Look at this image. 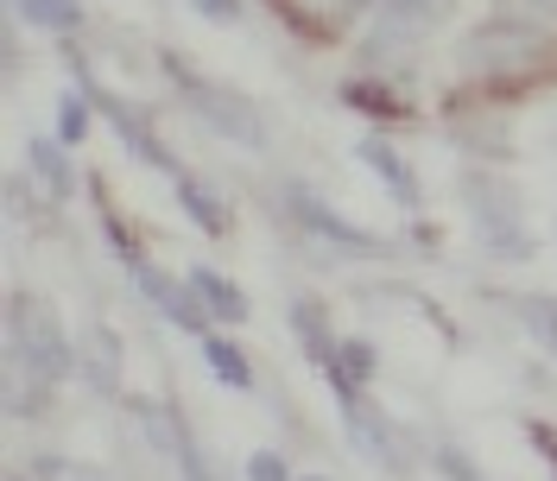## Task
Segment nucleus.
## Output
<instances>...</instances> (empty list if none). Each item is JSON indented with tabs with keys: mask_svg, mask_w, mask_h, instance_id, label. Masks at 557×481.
Segmentation results:
<instances>
[{
	"mask_svg": "<svg viewBox=\"0 0 557 481\" xmlns=\"http://www.w3.org/2000/svg\"><path fill=\"white\" fill-rule=\"evenodd\" d=\"M7 368H13V406L33 412L38 399L70 374V343H64V323L58 310L20 292L13 298V317H7Z\"/></svg>",
	"mask_w": 557,
	"mask_h": 481,
	"instance_id": "obj_1",
	"label": "nucleus"
},
{
	"mask_svg": "<svg viewBox=\"0 0 557 481\" xmlns=\"http://www.w3.org/2000/svg\"><path fill=\"white\" fill-rule=\"evenodd\" d=\"M165 70H172L177 96L197 108V121H209V134L235 139V146H247V152H260V146H267V114L247 102V96L222 89L215 76H197V70L184 64V58H165Z\"/></svg>",
	"mask_w": 557,
	"mask_h": 481,
	"instance_id": "obj_2",
	"label": "nucleus"
},
{
	"mask_svg": "<svg viewBox=\"0 0 557 481\" xmlns=\"http://www.w3.org/2000/svg\"><path fill=\"white\" fill-rule=\"evenodd\" d=\"M450 13V0H374V20H368V51L386 58V51H406L431 33L437 20Z\"/></svg>",
	"mask_w": 557,
	"mask_h": 481,
	"instance_id": "obj_3",
	"label": "nucleus"
},
{
	"mask_svg": "<svg viewBox=\"0 0 557 481\" xmlns=\"http://www.w3.org/2000/svg\"><path fill=\"white\" fill-rule=\"evenodd\" d=\"M462 197H469V215H475V229H482V240L494 254H532L513 190H500V184H487V177H469Z\"/></svg>",
	"mask_w": 557,
	"mask_h": 481,
	"instance_id": "obj_4",
	"label": "nucleus"
},
{
	"mask_svg": "<svg viewBox=\"0 0 557 481\" xmlns=\"http://www.w3.org/2000/svg\"><path fill=\"white\" fill-rule=\"evenodd\" d=\"M285 203H292V215L311 229V235H323L336 254H386L381 235H368V229H355V222H343L336 209L323 203V197H311L305 184H285Z\"/></svg>",
	"mask_w": 557,
	"mask_h": 481,
	"instance_id": "obj_5",
	"label": "nucleus"
},
{
	"mask_svg": "<svg viewBox=\"0 0 557 481\" xmlns=\"http://www.w3.org/2000/svg\"><path fill=\"white\" fill-rule=\"evenodd\" d=\"M146 431H152V444L177 462V481H215L209 462H203V449H197V437L177 424V412H152V406H146Z\"/></svg>",
	"mask_w": 557,
	"mask_h": 481,
	"instance_id": "obj_6",
	"label": "nucleus"
},
{
	"mask_svg": "<svg viewBox=\"0 0 557 481\" xmlns=\"http://www.w3.org/2000/svg\"><path fill=\"white\" fill-rule=\"evenodd\" d=\"M355 159H361L368 172L381 177V184H386V197H393V203H418V177L406 172V159H399V152H393L386 139H355Z\"/></svg>",
	"mask_w": 557,
	"mask_h": 481,
	"instance_id": "obj_7",
	"label": "nucleus"
},
{
	"mask_svg": "<svg viewBox=\"0 0 557 481\" xmlns=\"http://www.w3.org/2000/svg\"><path fill=\"white\" fill-rule=\"evenodd\" d=\"M184 285H190L197 310H209V317H222V323H242V317H247V298H242V285H235V279L209 273V267H190Z\"/></svg>",
	"mask_w": 557,
	"mask_h": 481,
	"instance_id": "obj_8",
	"label": "nucleus"
},
{
	"mask_svg": "<svg viewBox=\"0 0 557 481\" xmlns=\"http://www.w3.org/2000/svg\"><path fill=\"white\" fill-rule=\"evenodd\" d=\"M197 348H203V368L222 380V386H235V393L253 386V368L242 361V348L228 343V336H215V330H209V336H197Z\"/></svg>",
	"mask_w": 557,
	"mask_h": 481,
	"instance_id": "obj_9",
	"label": "nucleus"
},
{
	"mask_svg": "<svg viewBox=\"0 0 557 481\" xmlns=\"http://www.w3.org/2000/svg\"><path fill=\"white\" fill-rule=\"evenodd\" d=\"M177 203H184V215H190L197 229H209V235H222V229H228V215H222V203L209 197V190L197 184V177H184V172H177Z\"/></svg>",
	"mask_w": 557,
	"mask_h": 481,
	"instance_id": "obj_10",
	"label": "nucleus"
},
{
	"mask_svg": "<svg viewBox=\"0 0 557 481\" xmlns=\"http://www.w3.org/2000/svg\"><path fill=\"white\" fill-rule=\"evenodd\" d=\"M33 26H45V33H70V26H83V7L76 0H13Z\"/></svg>",
	"mask_w": 557,
	"mask_h": 481,
	"instance_id": "obj_11",
	"label": "nucleus"
},
{
	"mask_svg": "<svg viewBox=\"0 0 557 481\" xmlns=\"http://www.w3.org/2000/svg\"><path fill=\"white\" fill-rule=\"evenodd\" d=\"M513 310H520V323L532 330V343L557 355V298H520Z\"/></svg>",
	"mask_w": 557,
	"mask_h": 481,
	"instance_id": "obj_12",
	"label": "nucleus"
},
{
	"mask_svg": "<svg viewBox=\"0 0 557 481\" xmlns=\"http://www.w3.org/2000/svg\"><path fill=\"white\" fill-rule=\"evenodd\" d=\"M26 152H33L38 177H45V184H51V190H58V197H64V190H70V165H64V152H51V139H33V146H26Z\"/></svg>",
	"mask_w": 557,
	"mask_h": 481,
	"instance_id": "obj_13",
	"label": "nucleus"
},
{
	"mask_svg": "<svg viewBox=\"0 0 557 481\" xmlns=\"http://www.w3.org/2000/svg\"><path fill=\"white\" fill-rule=\"evenodd\" d=\"M58 134H64V146H76V139L89 134V108H83L76 89H64V102H58Z\"/></svg>",
	"mask_w": 557,
	"mask_h": 481,
	"instance_id": "obj_14",
	"label": "nucleus"
},
{
	"mask_svg": "<svg viewBox=\"0 0 557 481\" xmlns=\"http://www.w3.org/2000/svg\"><path fill=\"white\" fill-rule=\"evenodd\" d=\"M247 481H292V469H285L278 449H253V456H247Z\"/></svg>",
	"mask_w": 557,
	"mask_h": 481,
	"instance_id": "obj_15",
	"label": "nucleus"
},
{
	"mask_svg": "<svg viewBox=\"0 0 557 481\" xmlns=\"http://www.w3.org/2000/svg\"><path fill=\"white\" fill-rule=\"evenodd\" d=\"M38 481H102V476L83 469V462H38Z\"/></svg>",
	"mask_w": 557,
	"mask_h": 481,
	"instance_id": "obj_16",
	"label": "nucleus"
},
{
	"mask_svg": "<svg viewBox=\"0 0 557 481\" xmlns=\"http://www.w3.org/2000/svg\"><path fill=\"white\" fill-rule=\"evenodd\" d=\"M89 343H96V386H114V336H89Z\"/></svg>",
	"mask_w": 557,
	"mask_h": 481,
	"instance_id": "obj_17",
	"label": "nucleus"
},
{
	"mask_svg": "<svg viewBox=\"0 0 557 481\" xmlns=\"http://www.w3.org/2000/svg\"><path fill=\"white\" fill-rule=\"evenodd\" d=\"M437 469H444L450 481H482V476H475V462H469V456H456V449H437Z\"/></svg>",
	"mask_w": 557,
	"mask_h": 481,
	"instance_id": "obj_18",
	"label": "nucleus"
},
{
	"mask_svg": "<svg viewBox=\"0 0 557 481\" xmlns=\"http://www.w3.org/2000/svg\"><path fill=\"white\" fill-rule=\"evenodd\" d=\"M190 7H197V13H209V20H235V13H242L235 0H190Z\"/></svg>",
	"mask_w": 557,
	"mask_h": 481,
	"instance_id": "obj_19",
	"label": "nucleus"
},
{
	"mask_svg": "<svg viewBox=\"0 0 557 481\" xmlns=\"http://www.w3.org/2000/svg\"><path fill=\"white\" fill-rule=\"evenodd\" d=\"M539 7H545V13H557V0H539Z\"/></svg>",
	"mask_w": 557,
	"mask_h": 481,
	"instance_id": "obj_20",
	"label": "nucleus"
},
{
	"mask_svg": "<svg viewBox=\"0 0 557 481\" xmlns=\"http://www.w3.org/2000/svg\"><path fill=\"white\" fill-rule=\"evenodd\" d=\"M311 481H323V476H311Z\"/></svg>",
	"mask_w": 557,
	"mask_h": 481,
	"instance_id": "obj_21",
	"label": "nucleus"
}]
</instances>
